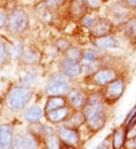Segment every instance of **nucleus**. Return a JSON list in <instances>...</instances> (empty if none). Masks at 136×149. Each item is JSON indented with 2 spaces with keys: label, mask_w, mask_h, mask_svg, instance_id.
Returning a JSON list of instances; mask_svg holds the SVG:
<instances>
[{
  "label": "nucleus",
  "mask_w": 136,
  "mask_h": 149,
  "mask_svg": "<svg viewBox=\"0 0 136 149\" xmlns=\"http://www.w3.org/2000/svg\"><path fill=\"white\" fill-rule=\"evenodd\" d=\"M46 146L48 149H60L59 139L54 135L49 136L46 139Z\"/></svg>",
  "instance_id": "nucleus-20"
},
{
  "label": "nucleus",
  "mask_w": 136,
  "mask_h": 149,
  "mask_svg": "<svg viewBox=\"0 0 136 149\" xmlns=\"http://www.w3.org/2000/svg\"><path fill=\"white\" fill-rule=\"evenodd\" d=\"M25 144L27 149H36L37 148V143L35 140L34 137L31 134L26 135L25 136Z\"/></svg>",
  "instance_id": "nucleus-24"
},
{
  "label": "nucleus",
  "mask_w": 136,
  "mask_h": 149,
  "mask_svg": "<svg viewBox=\"0 0 136 149\" xmlns=\"http://www.w3.org/2000/svg\"><path fill=\"white\" fill-rule=\"evenodd\" d=\"M116 78V73L111 69H101L94 74V81L96 84L103 85L109 84Z\"/></svg>",
  "instance_id": "nucleus-6"
},
{
  "label": "nucleus",
  "mask_w": 136,
  "mask_h": 149,
  "mask_svg": "<svg viewBox=\"0 0 136 149\" xmlns=\"http://www.w3.org/2000/svg\"><path fill=\"white\" fill-rule=\"evenodd\" d=\"M6 17H5V15H4L2 12H0V29L3 27L4 25L6 24Z\"/></svg>",
  "instance_id": "nucleus-33"
},
{
  "label": "nucleus",
  "mask_w": 136,
  "mask_h": 149,
  "mask_svg": "<svg viewBox=\"0 0 136 149\" xmlns=\"http://www.w3.org/2000/svg\"><path fill=\"white\" fill-rule=\"evenodd\" d=\"M13 129L10 124L0 125V149H9L12 144Z\"/></svg>",
  "instance_id": "nucleus-5"
},
{
  "label": "nucleus",
  "mask_w": 136,
  "mask_h": 149,
  "mask_svg": "<svg viewBox=\"0 0 136 149\" xmlns=\"http://www.w3.org/2000/svg\"><path fill=\"white\" fill-rule=\"evenodd\" d=\"M82 1L85 6L92 8H96L100 5L99 0H82Z\"/></svg>",
  "instance_id": "nucleus-28"
},
{
  "label": "nucleus",
  "mask_w": 136,
  "mask_h": 149,
  "mask_svg": "<svg viewBox=\"0 0 136 149\" xmlns=\"http://www.w3.org/2000/svg\"><path fill=\"white\" fill-rule=\"evenodd\" d=\"M25 139L20 135L16 136L13 142L12 149H25Z\"/></svg>",
  "instance_id": "nucleus-22"
},
{
  "label": "nucleus",
  "mask_w": 136,
  "mask_h": 149,
  "mask_svg": "<svg viewBox=\"0 0 136 149\" xmlns=\"http://www.w3.org/2000/svg\"><path fill=\"white\" fill-rule=\"evenodd\" d=\"M42 116V111L39 106H32L29 108L24 113L25 120L30 123L38 121Z\"/></svg>",
  "instance_id": "nucleus-12"
},
{
  "label": "nucleus",
  "mask_w": 136,
  "mask_h": 149,
  "mask_svg": "<svg viewBox=\"0 0 136 149\" xmlns=\"http://www.w3.org/2000/svg\"><path fill=\"white\" fill-rule=\"evenodd\" d=\"M125 133L123 129L115 131L113 138V149H121L124 146L125 141Z\"/></svg>",
  "instance_id": "nucleus-14"
},
{
  "label": "nucleus",
  "mask_w": 136,
  "mask_h": 149,
  "mask_svg": "<svg viewBox=\"0 0 136 149\" xmlns=\"http://www.w3.org/2000/svg\"><path fill=\"white\" fill-rule=\"evenodd\" d=\"M68 90L67 83L59 81H54L49 84L46 87L47 93L52 96H59L65 93Z\"/></svg>",
  "instance_id": "nucleus-7"
},
{
  "label": "nucleus",
  "mask_w": 136,
  "mask_h": 149,
  "mask_svg": "<svg viewBox=\"0 0 136 149\" xmlns=\"http://www.w3.org/2000/svg\"><path fill=\"white\" fill-rule=\"evenodd\" d=\"M59 136L63 141L69 145H75L79 142L80 136L75 130L61 128L59 130Z\"/></svg>",
  "instance_id": "nucleus-8"
},
{
  "label": "nucleus",
  "mask_w": 136,
  "mask_h": 149,
  "mask_svg": "<svg viewBox=\"0 0 136 149\" xmlns=\"http://www.w3.org/2000/svg\"><path fill=\"white\" fill-rule=\"evenodd\" d=\"M32 96V91L27 87H15L7 97V105L12 110H20L27 105Z\"/></svg>",
  "instance_id": "nucleus-2"
},
{
  "label": "nucleus",
  "mask_w": 136,
  "mask_h": 149,
  "mask_svg": "<svg viewBox=\"0 0 136 149\" xmlns=\"http://www.w3.org/2000/svg\"><path fill=\"white\" fill-rule=\"evenodd\" d=\"M23 53V47H22L20 44H16L14 47H12L11 49V54L14 57H18L20 56Z\"/></svg>",
  "instance_id": "nucleus-26"
},
{
  "label": "nucleus",
  "mask_w": 136,
  "mask_h": 149,
  "mask_svg": "<svg viewBox=\"0 0 136 149\" xmlns=\"http://www.w3.org/2000/svg\"><path fill=\"white\" fill-rule=\"evenodd\" d=\"M8 27L15 33L25 31L29 25V18L27 15L22 10L13 11L8 17Z\"/></svg>",
  "instance_id": "nucleus-3"
},
{
  "label": "nucleus",
  "mask_w": 136,
  "mask_h": 149,
  "mask_svg": "<svg viewBox=\"0 0 136 149\" xmlns=\"http://www.w3.org/2000/svg\"><path fill=\"white\" fill-rule=\"evenodd\" d=\"M84 58H85V60H87L89 62H92L95 58V56H94V53L92 52H87L84 55Z\"/></svg>",
  "instance_id": "nucleus-32"
},
{
  "label": "nucleus",
  "mask_w": 136,
  "mask_h": 149,
  "mask_svg": "<svg viewBox=\"0 0 136 149\" xmlns=\"http://www.w3.org/2000/svg\"><path fill=\"white\" fill-rule=\"evenodd\" d=\"M69 98L72 106L76 109H79L84 106V96L76 90H73L69 93Z\"/></svg>",
  "instance_id": "nucleus-15"
},
{
  "label": "nucleus",
  "mask_w": 136,
  "mask_h": 149,
  "mask_svg": "<svg viewBox=\"0 0 136 149\" xmlns=\"http://www.w3.org/2000/svg\"><path fill=\"white\" fill-rule=\"evenodd\" d=\"M83 24L86 26H92L94 24V20L91 17H85L83 19Z\"/></svg>",
  "instance_id": "nucleus-31"
},
{
  "label": "nucleus",
  "mask_w": 136,
  "mask_h": 149,
  "mask_svg": "<svg viewBox=\"0 0 136 149\" xmlns=\"http://www.w3.org/2000/svg\"><path fill=\"white\" fill-rule=\"evenodd\" d=\"M65 1L66 0H45V4L48 7L54 8L61 6Z\"/></svg>",
  "instance_id": "nucleus-25"
},
{
  "label": "nucleus",
  "mask_w": 136,
  "mask_h": 149,
  "mask_svg": "<svg viewBox=\"0 0 136 149\" xmlns=\"http://www.w3.org/2000/svg\"><path fill=\"white\" fill-rule=\"evenodd\" d=\"M67 59L77 62L82 57V52L76 47H73L67 51Z\"/></svg>",
  "instance_id": "nucleus-21"
},
{
  "label": "nucleus",
  "mask_w": 136,
  "mask_h": 149,
  "mask_svg": "<svg viewBox=\"0 0 136 149\" xmlns=\"http://www.w3.org/2000/svg\"><path fill=\"white\" fill-rule=\"evenodd\" d=\"M125 33L130 38H136V19L130 20L126 24L125 28Z\"/></svg>",
  "instance_id": "nucleus-19"
},
{
  "label": "nucleus",
  "mask_w": 136,
  "mask_h": 149,
  "mask_svg": "<svg viewBox=\"0 0 136 149\" xmlns=\"http://www.w3.org/2000/svg\"><path fill=\"white\" fill-rule=\"evenodd\" d=\"M65 100L61 97H59V96H54V97L49 99L48 100L47 103H46V106H45L46 112L51 111V110H54V109L62 108L65 105Z\"/></svg>",
  "instance_id": "nucleus-17"
},
{
  "label": "nucleus",
  "mask_w": 136,
  "mask_h": 149,
  "mask_svg": "<svg viewBox=\"0 0 136 149\" xmlns=\"http://www.w3.org/2000/svg\"><path fill=\"white\" fill-rule=\"evenodd\" d=\"M127 2L129 6L132 7H136V0H127Z\"/></svg>",
  "instance_id": "nucleus-35"
},
{
  "label": "nucleus",
  "mask_w": 136,
  "mask_h": 149,
  "mask_svg": "<svg viewBox=\"0 0 136 149\" xmlns=\"http://www.w3.org/2000/svg\"><path fill=\"white\" fill-rule=\"evenodd\" d=\"M108 143L106 141H104L102 143L100 144L96 149H108Z\"/></svg>",
  "instance_id": "nucleus-34"
},
{
  "label": "nucleus",
  "mask_w": 136,
  "mask_h": 149,
  "mask_svg": "<svg viewBox=\"0 0 136 149\" xmlns=\"http://www.w3.org/2000/svg\"><path fill=\"white\" fill-rule=\"evenodd\" d=\"M126 149H136V136L125 142Z\"/></svg>",
  "instance_id": "nucleus-30"
},
{
  "label": "nucleus",
  "mask_w": 136,
  "mask_h": 149,
  "mask_svg": "<svg viewBox=\"0 0 136 149\" xmlns=\"http://www.w3.org/2000/svg\"><path fill=\"white\" fill-rule=\"evenodd\" d=\"M36 74L33 72H29L25 75L23 76L21 79V83L25 86H29L32 84L36 80Z\"/></svg>",
  "instance_id": "nucleus-23"
},
{
  "label": "nucleus",
  "mask_w": 136,
  "mask_h": 149,
  "mask_svg": "<svg viewBox=\"0 0 136 149\" xmlns=\"http://www.w3.org/2000/svg\"><path fill=\"white\" fill-rule=\"evenodd\" d=\"M85 120L83 113H76L69 118L64 124V127L70 130H76L79 128Z\"/></svg>",
  "instance_id": "nucleus-11"
},
{
  "label": "nucleus",
  "mask_w": 136,
  "mask_h": 149,
  "mask_svg": "<svg viewBox=\"0 0 136 149\" xmlns=\"http://www.w3.org/2000/svg\"><path fill=\"white\" fill-rule=\"evenodd\" d=\"M24 60L27 63H31L36 60V55L32 51H27L24 54Z\"/></svg>",
  "instance_id": "nucleus-27"
},
{
  "label": "nucleus",
  "mask_w": 136,
  "mask_h": 149,
  "mask_svg": "<svg viewBox=\"0 0 136 149\" xmlns=\"http://www.w3.org/2000/svg\"><path fill=\"white\" fill-rule=\"evenodd\" d=\"M124 91V83L121 80L113 81L109 83L105 91V98L108 101L114 102L122 96Z\"/></svg>",
  "instance_id": "nucleus-4"
},
{
  "label": "nucleus",
  "mask_w": 136,
  "mask_h": 149,
  "mask_svg": "<svg viewBox=\"0 0 136 149\" xmlns=\"http://www.w3.org/2000/svg\"><path fill=\"white\" fill-rule=\"evenodd\" d=\"M68 115V109L67 108H60L51 111H47V118L51 122L58 123L64 120Z\"/></svg>",
  "instance_id": "nucleus-10"
},
{
  "label": "nucleus",
  "mask_w": 136,
  "mask_h": 149,
  "mask_svg": "<svg viewBox=\"0 0 136 149\" xmlns=\"http://www.w3.org/2000/svg\"><path fill=\"white\" fill-rule=\"evenodd\" d=\"M85 6V5L82 0H75L71 6V11L73 15L80 16L83 13Z\"/></svg>",
  "instance_id": "nucleus-18"
},
{
  "label": "nucleus",
  "mask_w": 136,
  "mask_h": 149,
  "mask_svg": "<svg viewBox=\"0 0 136 149\" xmlns=\"http://www.w3.org/2000/svg\"><path fill=\"white\" fill-rule=\"evenodd\" d=\"M6 57V50L3 42L0 40V63L2 62Z\"/></svg>",
  "instance_id": "nucleus-29"
},
{
  "label": "nucleus",
  "mask_w": 136,
  "mask_h": 149,
  "mask_svg": "<svg viewBox=\"0 0 136 149\" xmlns=\"http://www.w3.org/2000/svg\"><path fill=\"white\" fill-rule=\"evenodd\" d=\"M97 44L101 47L107 48H117L120 47V43L116 38L111 36L101 37L97 40Z\"/></svg>",
  "instance_id": "nucleus-16"
},
{
  "label": "nucleus",
  "mask_w": 136,
  "mask_h": 149,
  "mask_svg": "<svg viewBox=\"0 0 136 149\" xmlns=\"http://www.w3.org/2000/svg\"><path fill=\"white\" fill-rule=\"evenodd\" d=\"M93 33L96 36L103 37L111 30V25L106 20H99L92 26Z\"/></svg>",
  "instance_id": "nucleus-13"
},
{
  "label": "nucleus",
  "mask_w": 136,
  "mask_h": 149,
  "mask_svg": "<svg viewBox=\"0 0 136 149\" xmlns=\"http://www.w3.org/2000/svg\"><path fill=\"white\" fill-rule=\"evenodd\" d=\"M63 149H67V148H63Z\"/></svg>",
  "instance_id": "nucleus-36"
},
{
  "label": "nucleus",
  "mask_w": 136,
  "mask_h": 149,
  "mask_svg": "<svg viewBox=\"0 0 136 149\" xmlns=\"http://www.w3.org/2000/svg\"><path fill=\"white\" fill-rule=\"evenodd\" d=\"M63 69L65 74L68 76H77L81 72V67L76 61L67 59L63 63Z\"/></svg>",
  "instance_id": "nucleus-9"
},
{
  "label": "nucleus",
  "mask_w": 136,
  "mask_h": 149,
  "mask_svg": "<svg viewBox=\"0 0 136 149\" xmlns=\"http://www.w3.org/2000/svg\"><path fill=\"white\" fill-rule=\"evenodd\" d=\"M83 114L85 120L93 130L103 127L105 122V112L103 104L97 96H92L89 100L84 108Z\"/></svg>",
  "instance_id": "nucleus-1"
}]
</instances>
